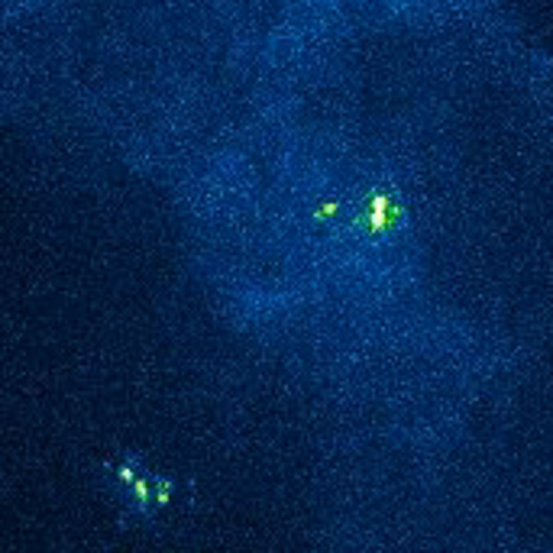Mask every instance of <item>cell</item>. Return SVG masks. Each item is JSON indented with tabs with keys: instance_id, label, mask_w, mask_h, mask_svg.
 I'll use <instances>...</instances> for the list:
<instances>
[{
	"instance_id": "cell-1",
	"label": "cell",
	"mask_w": 553,
	"mask_h": 553,
	"mask_svg": "<svg viewBox=\"0 0 553 553\" xmlns=\"http://www.w3.org/2000/svg\"><path fill=\"white\" fill-rule=\"evenodd\" d=\"M401 220V194L395 188H379L369 194L366 213H362V233L366 236H385Z\"/></svg>"
},
{
	"instance_id": "cell-2",
	"label": "cell",
	"mask_w": 553,
	"mask_h": 553,
	"mask_svg": "<svg viewBox=\"0 0 553 553\" xmlns=\"http://www.w3.org/2000/svg\"><path fill=\"white\" fill-rule=\"evenodd\" d=\"M127 505L139 518H149L152 511H156V476H152L149 469H139L136 482L127 489Z\"/></svg>"
},
{
	"instance_id": "cell-3",
	"label": "cell",
	"mask_w": 553,
	"mask_h": 553,
	"mask_svg": "<svg viewBox=\"0 0 553 553\" xmlns=\"http://www.w3.org/2000/svg\"><path fill=\"white\" fill-rule=\"evenodd\" d=\"M139 469H143V463H139L136 457H127L123 463L117 466V482H120V489L127 492L133 482H136V476H139Z\"/></svg>"
},
{
	"instance_id": "cell-4",
	"label": "cell",
	"mask_w": 553,
	"mask_h": 553,
	"mask_svg": "<svg viewBox=\"0 0 553 553\" xmlns=\"http://www.w3.org/2000/svg\"><path fill=\"white\" fill-rule=\"evenodd\" d=\"M337 213H340V201H337V198H327V201H320L317 207H314L311 217H314V224L324 227V224H330V220H337Z\"/></svg>"
},
{
	"instance_id": "cell-5",
	"label": "cell",
	"mask_w": 553,
	"mask_h": 553,
	"mask_svg": "<svg viewBox=\"0 0 553 553\" xmlns=\"http://www.w3.org/2000/svg\"><path fill=\"white\" fill-rule=\"evenodd\" d=\"M171 495H175V486H171V479L156 476V511L165 508V505L171 501Z\"/></svg>"
}]
</instances>
